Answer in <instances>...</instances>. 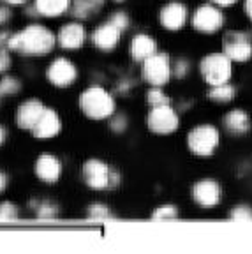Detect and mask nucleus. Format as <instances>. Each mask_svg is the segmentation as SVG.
<instances>
[{
	"instance_id": "1",
	"label": "nucleus",
	"mask_w": 252,
	"mask_h": 254,
	"mask_svg": "<svg viewBox=\"0 0 252 254\" xmlns=\"http://www.w3.org/2000/svg\"><path fill=\"white\" fill-rule=\"evenodd\" d=\"M55 36L41 25H30L20 34L11 36L7 48L23 55H44L55 48Z\"/></svg>"
},
{
	"instance_id": "2",
	"label": "nucleus",
	"mask_w": 252,
	"mask_h": 254,
	"mask_svg": "<svg viewBox=\"0 0 252 254\" xmlns=\"http://www.w3.org/2000/svg\"><path fill=\"white\" fill-rule=\"evenodd\" d=\"M79 106H81V111L88 119L103 120L113 115L115 101L104 88L90 87L83 92L81 97H79Z\"/></svg>"
},
{
	"instance_id": "3",
	"label": "nucleus",
	"mask_w": 252,
	"mask_h": 254,
	"mask_svg": "<svg viewBox=\"0 0 252 254\" xmlns=\"http://www.w3.org/2000/svg\"><path fill=\"white\" fill-rule=\"evenodd\" d=\"M201 74L205 78V81L213 87V85L228 83L229 78L233 74V65L231 60L224 55V53H210L199 64Z\"/></svg>"
},
{
	"instance_id": "4",
	"label": "nucleus",
	"mask_w": 252,
	"mask_h": 254,
	"mask_svg": "<svg viewBox=\"0 0 252 254\" xmlns=\"http://www.w3.org/2000/svg\"><path fill=\"white\" fill-rule=\"evenodd\" d=\"M219 131H217L213 126H197L194 127L192 131L187 136V145H189V150L192 154L199 155V157H206V155H212L213 150L219 145Z\"/></svg>"
},
{
	"instance_id": "5",
	"label": "nucleus",
	"mask_w": 252,
	"mask_h": 254,
	"mask_svg": "<svg viewBox=\"0 0 252 254\" xmlns=\"http://www.w3.org/2000/svg\"><path fill=\"white\" fill-rule=\"evenodd\" d=\"M83 175H85V182L92 189H106L117 184L119 175L111 171L108 164H104L99 159H90L83 166Z\"/></svg>"
},
{
	"instance_id": "6",
	"label": "nucleus",
	"mask_w": 252,
	"mask_h": 254,
	"mask_svg": "<svg viewBox=\"0 0 252 254\" xmlns=\"http://www.w3.org/2000/svg\"><path fill=\"white\" fill-rule=\"evenodd\" d=\"M222 53L231 62H245L252 55V44L244 32H228L222 39Z\"/></svg>"
},
{
	"instance_id": "7",
	"label": "nucleus",
	"mask_w": 252,
	"mask_h": 254,
	"mask_svg": "<svg viewBox=\"0 0 252 254\" xmlns=\"http://www.w3.org/2000/svg\"><path fill=\"white\" fill-rule=\"evenodd\" d=\"M146 122H148L150 131L157 132V134H170L178 129V115L170 104L152 108Z\"/></svg>"
},
{
	"instance_id": "8",
	"label": "nucleus",
	"mask_w": 252,
	"mask_h": 254,
	"mask_svg": "<svg viewBox=\"0 0 252 254\" xmlns=\"http://www.w3.org/2000/svg\"><path fill=\"white\" fill-rule=\"evenodd\" d=\"M143 74H145V78L148 79L154 87L164 85L171 76V67H170L168 59H166V55H157V53H154L152 57L145 59Z\"/></svg>"
},
{
	"instance_id": "9",
	"label": "nucleus",
	"mask_w": 252,
	"mask_h": 254,
	"mask_svg": "<svg viewBox=\"0 0 252 254\" xmlns=\"http://www.w3.org/2000/svg\"><path fill=\"white\" fill-rule=\"evenodd\" d=\"M224 23V16L213 5H201L199 9H196L192 16V25L197 32L203 34H212L217 32Z\"/></svg>"
},
{
	"instance_id": "10",
	"label": "nucleus",
	"mask_w": 252,
	"mask_h": 254,
	"mask_svg": "<svg viewBox=\"0 0 252 254\" xmlns=\"http://www.w3.org/2000/svg\"><path fill=\"white\" fill-rule=\"evenodd\" d=\"M221 196H222L221 186L213 179H203L194 184V187H192L194 201H196L197 205L205 206V208L215 206L217 203L221 201Z\"/></svg>"
},
{
	"instance_id": "11",
	"label": "nucleus",
	"mask_w": 252,
	"mask_h": 254,
	"mask_svg": "<svg viewBox=\"0 0 252 254\" xmlns=\"http://www.w3.org/2000/svg\"><path fill=\"white\" fill-rule=\"evenodd\" d=\"M76 76H78V71H76L74 64L65 59L53 60L52 65L48 67V79L55 87H69L76 81Z\"/></svg>"
},
{
	"instance_id": "12",
	"label": "nucleus",
	"mask_w": 252,
	"mask_h": 254,
	"mask_svg": "<svg viewBox=\"0 0 252 254\" xmlns=\"http://www.w3.org/2000/svg\"><path fill=\"white\" fill-rule=\"evenodd\" d=\"M161 25L168 30H180L186 23L187 18V9L180 2H170L161 9Z\"/></svg>"
},
{
	"instance_id": "13",
	"label": "nucleus",
	"mask_w": 252,
	"mask_h": 254,
	"mask_svg": "<svg viewBox=\"0 0 252 254\" xmlns=\"http://www.w3.org/2000/svg\"><path fill=\"white\" fill-rule=\"evenodd\" d=\"M60 127H62V124H60V119H59V115H57V111L48 110L46 108V110L43 111L41 119L37 120V124L34 126L32 132H34L36 138L48 139V138H53V136L59 134Z\"/></svg>"
},
{
	"instance_id": "14",
	"label": "nucleus",
	"mask_w": 252,
	"mask_h": 254,
	"mask_svg": "<svg viewBox=\"0 0 252 254\" xmlns=\"http://www.w3.org/2000/svg\"><path fill=\"white\" fill-rule=\"evenodd\" d=\"M46 110L43 103L36 99L25 101L20 108H18V115H16V120H18V126L21 129H34V126L37 124V120L41 119L43 111Z\"/></svg>"
},
{
	"instance_id": "15",
	"label": "nucleus",
	"mask_w": 252,
	"mask_h": 254,
	"mask_svg": "<svg viewBox=\"0 0 252 254\" xmlns=\"http://www.w3.org/2000/svg\"><path fill=\"white\" fill-rule=\"evenodd\" d=\"M120 36H122V32L115 27L111 21H108V23L101 25V27L94 32L92 41H94V44L99 48V50H103V52H110V50H113V48L119 44Z\"/></svg>"
},
{
	"instance_id": "16",
	"label": "nucleus",
	"mask_w": 252,
	"mask_h": 254,
	"mask_svg": "<svg viewBox=\"0 0 252 254\" xmlns=\"http://www.w3.org/2000/svg\"><path fill=\"white\" fill-rule=\"evenodd\" d=\"M62 173V164L55 155L43 154L36 163V175L44 182H57Z\"/></svg>"
},
{
	"instance_id": "17",
	"label": "nucleus",
	"mask_w": 252,
	"mask_h": 254,
	"mask_svg": "<svg viewBox=\"0 0 252 254\" xmlns=\"http://www.w3.org/2000/svg\"><path fill=\"white\" fill-rule=\"evenodd\" d=\"M85 43V28L79 23H67L59 32V44L65 50H76Z\"/></svg>"
},
{
	"instance_id": "18",
	"label": "nucleus",
	"mask_w": 252,
	"mask_h": 254,
	"mask_svg": "<svg viewBox=\"0 0 252 254\" xmlns=\"http://www.w3.org/2000/svg\"><path fill=\"white\" fill-rule=\"evenodd\" d=\"M157 50V44L146 34H138L130 43V55L136 60H145L148 57H152Z\"/></svg>"
},
{
	"instance_id": "19",
	"label": "nucleus",
	"mask_w": 252,
	"mask_h": 254,
	"mask_svg": "<svg viewBox=\"0 0 252 254\" xmlns=\"http://www.w3.org/2000/svg\"><path fill=\"white\" fill-rule=\"evenodd\" d=\"M224 126L233 134H245L251 129V119L244 110H231L224 117Z\"/></svg>"
},
{
	"instance_id": "20",
	"label": "nucleus",
	"mask_w": 252,
	"mask_h": 254,
	"mask_svg": "<svg viewBox=\"0 0 252 254\" xmlns=\"http://www.w3.org/2000/svg\"><path fill=\"white\" fill-rule=\"evenodd\" d=\"M69 9V0H36V11L46 18H55Z\"/></svg>"
},
{
	"instance_id": "21",
	"label": "nucleus",
	"mask_w": 252,
	"mask_h": 254,
	"mask_svg": "<svg viewBox=\"0 0 252 254\" xmlns=\"http://www.w3.org/2000/svg\"><path fill=\"white\" fill-rule=\"evenodd\" d=\"M104 0H74L71 12L76 18H88L94 14L97 9H101Z\"/></svg>"
},
{
	"instance_id": "22",
	"label": "nucleus",
	"mask_w": 252,
	"mask_h": 254,
	"mask_svg": "<svg viewBox=\"0 0 252 254\" xmlns=\"http://www.w3.org/2000/svg\"><path fill=\"white\" fill-rule=\"evenodd\" d=\"M235 87L229 83H221V85H213L212 90H210V99L215 101V103H229V101L235 99Z\"/></svg>"
},
{
	"instance_id": "23",
	"label": "nucleus",
	"mask_w": 252,
	"mask_h": 254,
	"mask_svg": "<svg viewBox=\"0 0 252 254\" xmlns=\"http://www.w3.org/2000/svg\"><path fill=\"white\" fill-rule=\"evenodd\" d=\"M88 219L90 221H108L111 219V212L104 205H92L88 208Z\"/></svg>"
},
{
	"instance_id": "24",
	"label": "nucleus",
	"mask_w": 252,
	"mask_h": 254,
	"mask_svg": "<svg viewBox=\"0 0 252 254\" xmlns=\"http://www.w3.org/2000/svg\"><path fill=\"white\" fill-rule=\"evenodd\" d=\"M148 103L154 106H164V104H170V97L161 90V88L154 87L152 90L148 92Z\"/></svg>"
},
{
	"instance_id": "25",
	"label": "nucleus",
	"mask_w": 252,
	"mask_h": 254,
	"mask_svg": "<svg viewBox=\"0 0 252 254\" xmlns=\"http://www.w3.org/2000/svg\"><path fill=\"white\" fill-rule=\"evenodd\" d=\"M177 215H178V212L175 206L164 205V206H159L157 210L154 212L152 219H155V221H168V219H175Z\"/></svg>"
},
{
	"instance_id": "26",
	"label": "nucleus",
	"mask_w": 252,
	"mask_h": 254,
	"mask_svg": "<svg viewBox=\"0 0 252 254\" xmlns=\"http://www.w3.org/2000/svg\"><path fill=\"white\" fill-rule=\"evenodd\" d=\"M20 81L14 78H4L0 81V95H11L20 90Z\"/></svg>"
},
{
	"instance_id": "27",
	"label": "nucleus",
	"mask_w": 252,
	"mask_h": 254,
	"mask_svg": "<svg viewBox=\"0 0 252 254\" xmlns=\"http://www.w3.org/2000/svg\"><path fill=\"white\" fill-rule=\"evenodd\" d=\"M16 217H18V208L12 203H2L0 205V221L9 222V221H14Z\"/></svg>"
},
{
	"instance_id": "28",
	"label": "nucleus",
	"mask_w": 252,
	"mask_h": 254,
	"mask_svg": "<svg viewBox=\"0 0 252 254\" xmlns=\"http://www.w3.org/2000/svg\"><path fill=\"white\" fill-rule=\"evenodd\" d=\"M57 214H59V210H57V206L52 205V203H43L37 208V217L39 219H55Z\"/></svg>"
},
{
	"instance_id": "29",
	"label": "nucleus",
	"mask_w": 252,
	"mask_h": 254,
	"mask_svg": "<svg viewBox=\"0 0 252 254\" xmlns=\"http://www.w3.org/2000/svg\"><path fill=\"white\" fill-rule=\"evenodd\" d=\"M231 219L233 221H252V208L244 206V205L237 206V208H233Z\"/></svg>"
},
{
	"instance_id": "30",
	"label": "nucleus",
	"mask_w": 252,
	"mask_h": 254,
	"mask_svg": "<svg viewBox=\"0 0 252 254\" xmlns=\"http://www.w3.org/2000/svg\"><path fill=\"white\" fill-rule=\"evenodd\" d=\"M110 21L115 25V27L119 28L120 32L127 30V27H129V18H127V14H126V12H122V11L115 12V14L110 18Z\"/></svg>"
},
{
	"instance_id": "31",
	"label": "nucleus",
	"mask_w": 252,
	"mask_h": 254,
	"mask_svg": "<svg viewBox=\"0 0 252 254\" xmlns=\"http://www.w3.org/2000/svg\"><path fill=\"white\" fill-rule=\"evenodd\" d=\"M11 67V57L7 55L4 48L0 46V71H7Z\"/></svg>"
},
{
	"instance_id": "32",
	"label": "nucleus",
	"mask_w": 252,
	"mask_h": 254,
	"mask_svg": "<svg viewBox=\"0 0 252 254\" xmlns=\"http://www.w3.org/2000/svg\"><path fill=\"white\" fill-rule=\"evenodd\" d=\"M127 126V120L124 119V117H117V119H113V124H111V127H113V131H124Z\"/></svg>"
},
{
	"instance_id": "33",
	"label": "nucleus",
	"mask_w": 252,
	"mask_h": 254,
	"mask_svg": "<svg viewBox=\"0 0 252 254\" xmlns=\"http://www.w3.org/2000/svg\"><path fill=\"white\" fill-rule=\"evenodd\" d=\"M9 18H11V12H9V9L0 7V25L5 23V21H7Z\"/></svg>"
},
{
	"instance_id": "34",
	"label": "nucleus",
	"mask_w": 252,
	"mask_h": 254,
	"mask_svg": "<svg viewBox=\"0 0 252 254\" xmlns=\"http://www.w3.org/2000/svg\"><path fill=\"white\" fill-rule=\"evenodd\" d=\"M177 67H178V76H182V74H186L187 72V67H189V65H187V62H182L180 60Z\"/></svg>"
},
{
	"instance_id": "35",
	"label": "nucleus",
	"mask_w": 252,
	"mask_h": 254,
	"mask_svg": "<svg viewBox=\"0 0 252 254\" xmlns=\"http://www.w3.org/2000/svg\"><path fill=\"white\" fill-rule=\"evenodd\" d=\"M9 39H11V36H9L7 32H2V34H0V46H7V43H9Z\"/></svg>"
},
{
	"instance_id": "36",
	"label": "nucleus",
	"mask_w": 252,
	"mask_h": 254,
	"mask_svg": "<svg viewBox=\"0 0 252 254\" xmlns=\"http://www.w3.org/2000/svg\"><path fill=\"white\" fill-rule=\"evenodd\" d=\"M5 187H7V177H5V175L0 171V192H2Z\"/></svg>"
},
{
	"instance_id": "37",
	"label": "nucleus",
	"mask_w": 252,
	"mask_h": 254,
	"mask_svg": "<svg viewBox=\"0 0 252 254\" xmlns=\"http://www.w3.org/2000/svg\"><path fill=\"white\" fill-rule=\"evenodd\" d=\"M245 12L252 21V0H245Z\"/></svg>"
},
{
	"instance_id": "38",
	"label": "nucleus",
	"mask_w": 252,
	"mask_h": 254,
	"mask_svg": "<svg viewBox=\"0 0 252 254\" xmlns=\"http://www.w3.org/2000/svg\"><path fill=\"white\" fill-rule=\"evenodd\" d=\"M213 4H217V5H233L237 0H212Z\"/></svg>"
},
{
	"instance_id": "39",
	"label": "nucleus",
	"mask_w": 252,
	"mask_h": 254,
	"mask_svg": "<svg viewBox=\"0 0 252 254\" xmlns=\"http://www.w3.org/2000/svg\"><path fill=\"white\" fill-rule=\"evenodd\" d=\"M7 4H12V5H21V4H25L27 0H5Z\"/></svg>"
},
{
	"instance_id": "40",
	"label": "nucleus",
	"mask_w": 252,
	"mask_h": 254,
	"mask_svg": "<svg viewBox=\"0 0 252 254\" xmlns=\"http://www.w3.org/2000/svg\"><path fill=\"white\" fill-rule=\"evenodd\" d=\"M4 139H5V131H4V127H0V145L4 143Z\"/></svg>"
},
{
	"instance_id": "41",
	"label": "nucleus",
	"mask_w": 252,
	"mask_h": 254,
	"mask_svg": "<svg viewBox=\"0 0 252 254\" xmlns=\"http://www.w3.org/2000/svg\"><path fill=\"white\" fill-rule=\"evenodd\" d=\"M117 2H122V0H117Z\"/></svg>"
}]
</instances>
